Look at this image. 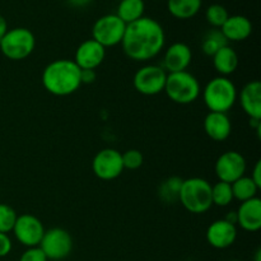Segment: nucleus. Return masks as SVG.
Instances as JSON below:
<instances>
[{"label": "nucleus", "mask_w": 261, "mask_h": 261, "mask_svg": "<svg viewBox=\"0 0 261 261\" xmlns=\"http://www.w3.org/2000/svg\"><path fill=\"white\" fill-rule=\"evenodd\" d=\"M168 12L177 19H190L195 17L201 8V0H168Z\"/></svg>", "instance_id": "obj_21"}, {"label": "nucleus", "mask_w": 261, "mask_h": 261, "mask_svg": "<svg viewBox=\"0 0 261 261\" xmlns=\"http://www.w3.org/2000/svg\"><path fill=\"white\" fill-rule=\"evenodd\" d=\"M66 2L69 3V5L74 8H84L91 4L92 0H66Z\"/></svg>", "instance_id": "obj_34"}, {"label": "nucleus", "mask_w": 261, "mask_h": 261, "mask_svg": "<svg viewBox=\"0 0 261 261\" xmlns=\"http://www.w3.org/2000/svg\"><path fill=\"white\" fill-rule=\"evenodd\" d=\"M14 236L23 246L36 247L40 245L42 240L45 228L37 217L32 214H23L17 217L14 227H13Z\"/></svg>", "instance_id": "obj_12"}, {"label": "nucleus", "mask_w": 261, "mask_h": 261, "mask_svg": "<svg viewBox=\"0 0 261 261\" xmlns=\"http://www.w3.org/2000/svg\"><path fill=\"white\" fill-rule=\"evenodd\" d=\"M36 46L35 35L24 27L8 30L4 37L0 40V50L9 60L19 61L28 58Z\"/></svg>", "instance_id": "obj_6"}, {"label": "nucleus", "mask_w": 261, "mask_h": 261, "mask_svg": "<svg viewBox=\"0 0 261 261\" xmlns=\"http://www.w3.org/2000/svg\"><path fill=\"white\" fill-rule=\"evenodd\" d=\"M182 178L177 176L166 178L158 188V196L161 200L166 204H176L180 198L181 185H182Z\"/></svg>", "instance_id": "obj_24"}, {"label": "nucleus", "mask_w": 261, "mask_h": 261, "mask_svg": "<svg viewBox=\"0 0 261 261\" xmlns=\"http://www.w3.org/2000/svg\"><path fill=\"white\" fill-rule=\"evenodd\" d=\"M236 239V226L227 222L226 219H218V221L213 222L206 229V241L214 249H227L234 244Z\"/></svg>", "instance_id": "obj_15"}, {"label": "nucleus", "mask_w": 261, "mask_h": 261, "mask_svg": "<svg viewBox=\"0 0 261 261\" xmlns=\"http://www.w3.org/2000/svg\"><path fill=\"white\" fill-rule=\"evenodd\" d=\"M240 102L250 119H261V84L259 81L247 83L240 94Z\"/></svg>", "instance_id": "obj_18"}, {"label": "nucleus", "mask_w": 261, "mask_h": 261, "mask_svg": "<svg viewBox=\"0 0 261 261\" xmlns=\"http://www.w3.org/2000/svg\"><path fill=\"white\" fill-rule=\"evenodd\" d=\"M232 194H233V199H237L241 203L250 200V199L256 198V194L259 191V186L251 180V177L247 176H242L239 180L231 184Z\"/></svg>", "instance_id": "obj_23"}, {"label": "nucleus", "mask_w": 261, "mask_h": 261, "mask_svg": "<svg viewBox=\"0 0 261 261\" xmlns=\"http://www.w3.org/2000/svg\"><path fill=\"white\" fill-rule=\"evenodd\" d=\"M17 217V213L12 206L7 204H0V233L8 234V232L13 231Z\"/></svg>", "instance_id": "obj_28"}, {"label": "nucleus", "mask_w": 261, "mask_h": 261, "mask_svg": "<svg viewBox=\"0 0 261 261\" xmlns=\"http://www.w3.org/2000/svg\"><path fill=\"white\" fill-rule=\"evenodd\" d=\"M233 200L231 184L219 181L212 186V203L217 206H227Z\"/></svg>", "instance_id": "obj_26"}, {"label": "nucleus", "mask_w": 261, "mask_h": 261, "mask_svg": "<svg viewBox=\"0 0 261 261\" xmlns=\"http://www.w3.org/2000/svg\"><path fill=\"white\" fill-rule=\"evenodd\" d=\"M8 32V23H7V19H5L4 17H3L2 14H0V40H2L3 37H4L5 33Z\"/></svg>", "instance_id": "obj_35"}, {"label": "nucleus", "mask_w": 261, "mask_h": 261, "mask_svg": "<svg viewBox=\"0 0 261 261\" xmlns=\"http://www.w3.org/2000/svg\"><path fill=\"white\" fill-rule=\"evenodd\" d=\"M260 250L256 252V257H255V261H260Z\"/></svg>", "instance_id": "obj_37"}, {"label": "nucleus", "mask_w": 261, "mask_h": 261, "mask_svg": "<svg viewBox=\"0 0 261 261\" xmlns=\"http://www.w3.org/2000/svg\"><path fill=\"white\" fill-rule=\"evenodd\" d=\"M237 224L247 232H256L261 227V200L259 198L244 201L237 211Z\"/></svg>", "instance_id": "obj_16"}, {"label": "nucleus", "mask_w": 261, "mask_h": 261, "mask_svg": "<svg viewBox=\"0 0 261 261\" xmlns=\"http://www.w3.org/2000/svg\"><path fill=\"white\" fill-rule=\"evenodd\" d=\"M216 175L219 181L232 184L246 172V161L241 153L236 150H227L218 157L216 162Z\"/></svg>", "instance_id": "obj_11"}, {"label": "nucleus", "mask_w": 261, "mask_h": 261, "mask_svg": "<svg viewBox=\"0 0 261 261\" xmlns=\"http://www.w3.org/2000/svg\"><path fill=\"white\" fill-rule=\"evenodd\" d=\"M144 0H121L119 2L116 15L125 24H129L144 17Z\"/></svg>", "instance_id": "obj_22"}, {"label": "nucleus", "mask_w": 261, "mask_h": 261, "mask_svg": "<svg viewBox=\"0 0 261 261\" xmlns=\"http://www.w3.org/2000/svg\"><path fill=\"white\" fill-rule=\"evenodd\" d=\"M203 99L211 112L227 114L237 101L236 86L227 76H216L204 88Z\"/></svg>", "instance_id": "obj_3"}, {"label": "nucleus", "mask_w": 261, "mask_h": 261, "mask_svg": "<svg viewBox=\"0 0 261 261\" xmlns=\"http://www.w3.org/2000/svg\"><path fill=\"white\" fill-rule=\"evenodd\" d=\"M228 17V12H227L226 8L221 4L209 5L208 9H206L205 12L206 22H208L213 28H219V30H221L222 25L226 23Z\"/></svg>", "instance_id": "obj_27"}, {"label": "nucleus", "mask_w": 261, "mask_h": 261, "mask_svg": "<svg viewBox=\"0 0 261 261\" xmlns=\"http://www.w3.org/2000/svg\"><path fill=\"white\" fill-rule=\"evenodd\" d=\"M204 132L214 142H224L232 132L228 115L223 112H209L204 119Z\"/></svg>", "instance_id": "obj_17"}, {"label": "nucleus", "mask_w": 261, "mask_h": 261, "mask_svg": "<svg viewBox=\"0 0 261 261\" xmlns=\"http://www.w3.org/2000/svg\"><path fill=\"white\" fill-rule=\"evenodd\" d=\"M117 2H121V0H117Z\"/></svg>", "instance_id": "obj_38"}, {"label": "nucleus", "mask_w": 261, "mask_h": 261, "mask_svg": "<svg viewBox=\"0 0 261 261\" xmlns=\"http://www.w3.org/2000/svg\"><path fill=\"white\" fill-rule=\"evenodd\" d=\"M42 84L46 91L54 96L65 97L73 94L82 86L81 69L74 60H55L43 69Z\"/></svg>", "instance_id": "obj_2"}, {"label": "nucleus", "mask_w": 261, "mask_h": 261, "mask_svg": "<svg viewBox=\"0 0 261 261\" xmlns=\"http://www.w3.org/2000/svg\"><path fill=\"white\" fill-rule=\"evenodd\" d=\"M191 59H193L191 48L184 42H175L166 50L162 68L167 74L185 71L190 65Z\"/></svg>", "instance_id": "obj_14"}, {"label": "nucleus", "mask_w": 261, "mask_h": 261, "mask_svg": "<svg viewBox=\"0 0 261 261\" xmlns=\"http://www.w3.org/2000/svg\"><path fill=\"white\" fill-rule=\"evenodd\" d=\"M12 251V241L7 233H0V257H5Z\"/></svg>", "instance_id": "obj_31"}, {"label": "nucleus", "mask_w": 261, "mask_h": 261, "mask_svg": "<svg viewBox=\"0 0 261 261\" xmlns=\"http://www.w3.org/2000/svg\"><path fill=\"white\" fill-rule=\"evenodd\" d=\"M97 78L96 70L92 69H81V83L82 84H92Z\"/></svg>", "instance_id": "obj_32"}, {"label": "nucleus", "mask_w": 261, "mask_h": 261, "mask_svg": "<svg viewBox=\"0 0 261 261\" xmlns=\"http://www.w3.org/2000/svg\"><path fill=\"white\" fill-rule=\"evenodd\" d=\"M224 219H226L227 222H229V223H232L236 226L237 224V212H229Z\"/></svg>", "instance_id": "obj_36"}, {"label": "nucleus", "mask_w": 261, "mask_h": 261, "mask_svg": "<svg viewBox=\"0 0 261 261\" xmlns=\"http://www.w3.org/2000/svg\"><path fill=\"white\" fill-rule=\"evenodd\" d=\"M38 247L47 260H64L73 250V239L64 228H51L45 231Z\"/></svg>", "instance_id": "obj_8"}, {"label": "nucleus", "mask_w": 261, "mask_h": 261, "mask_svg": "<svg viewBox=\"0 0 261 261\" xmlns=\"http://www.w3.org/2000/svg\"><path fill=\"white\" fill-rule=\"evenodd\" d=\"M227 45H228V41L224 37L222 31L219 28H213L204 35L203 41H201V50L205 55L213 56L217 51Z\"/></svg>", "instance_id": "obj_25"}, {"label": "nucleus", "mask_w": 261, "mask_h": 261, "mask_svg": "<svg viewBox=\"0 0 261 261\" xmlns=\"http://www.w3.org/2000/svg\"><path fill=\"white\" fill-rule=\"evenodd\" d=\"M167 73L160 65H145L135 73L134 88L144 96H155L165 91Z\"/></svg>", "instance_id": "obj_9"}, {"label": "nucleus", "mask_w": 261, "mask_h": 261, "mask_svg": "<svg viewBox=\"0 0 261 261\" xmlns=\"http://www.w3.org/2000/svg\"><path fill=\"white\" fill-rule=\"evenodd\" d=\"M171 101L178 105L193 103L200 96L199 81L189 71L167 74L165 91Z\"/></svg>", "instance_id": "obj_5"}, {"label": "nucleus", "mask_w": 261, "mask_h": 261, "mask_svg": "<svg viewBox=\"0 0 261 261\" xmlns=\"http://www.w3.org/2000/svg\"><path fill=\"white\" fill-rule=\"evenodd\" d=\"M19 261H47V257L38 246L28 247L20 256Z\"/></svg>", "instance_id": "obj_30"}, {"label": "nucleus", "mask_w": 261, "mask_h": 261, "mask_svg": "<svg viewBox=\"0 0 261 261\" xmlns=\"http://www.w3.org/2000/svg\"><path fill=\"white\" fill-rule=\"evenodd\" d=\"M121 155L124 168H127V170H138V168L142 167L143 162H144L142 152H139L138 149H129L122 153Z\"/></svg>", "instance_id": "obj_29"}, {"label": "nucleus", "mask_w": 261, "mask_h": 261, "mask_svg": "<svg viewBox=\"0 0 261 261\" xmlns=\"http://www.w3.org/2000/svg\"><path fill=\"white\" fill-rule=\"evenodd\" d=\"M251 180L254 181L259 188H261V162L260 161H257L256 165H255L254 171H252Z\"/></svg>", "instance_id": "obj_33"}, {"label": "nucleus", "mask_w": 261, "mask_h": 261, "mask_svg": "<svg viewBox=\"0 0 261 261\" xmlns=\"http://www.w3.org/2000/svg\"><path fill=\"white\" fill-rule=\"evenodd\" d=\"M126 24L116 14H106L98 18L92 28V38L99 45L112 47L121 43Z\"/></svg>", "instance_id": "obj_7"}, {"label": "nucleus", "mask_w": 261, "mask_h": 261, "mask_svg": "<svg viewBox=\"0 0 261 261\" xmlns=\"http://www.w3.org/2000/svg\"><path fill=\"white\" fill-rule=\"evenodd\" d=\"M92 170L98 178L105 181L115 180L122 173L124 163L122 155L119 150L106 148L97 153L92 162Z\"/></svg>", "instance_id": "obj_10"}, {"label": "nucleus", "mask_w": 261, "mask_h": 261, "mask_svg": "<svg viewBox=\"0 0 261 261\" xmlns=\"http://www.w3.org/2000/svg\"><path fill=\"white\" fill-rule=\"evenodd\" d=\"M178 201L193 214H203L212 208V185L201 177L182 181Z\"/></svg>", "instance_id": "obj_4"}, {"label": "nucleus", "mask_w": 261, "mask_h": 261, "mask_svg": "<svg viewBox=\"0 0 261 261\" xmlns=\"http://www.w3.org/2000/svg\"><path fill=\"white\" fill-rule=\"evenodd\" d=\"M165 30L160 22L142 17L126 24L121 46L125 55L134 61H148L155 58L165 47Z\"/></svg>", "instance_id": "obj_1"}, {"label": "nucleus", "mask_w": 261, "mask_h": 261, "mask_svg": "<svg viewBox=\"0 0 261 261\" xmlns=\"http://www.w3.org/2000/svg\"><path fill=\"white\" fill-rule=\"evenodd\" d=\"M106 48L98 42L91 38L78 46L74 56V63L79 66V69H92L96 70L105 60Z\"/></svg>", "instance_id": "obj_13"}, {"label": "nucleus", "mask_w": 261, "mask_h": 261, "mask_svg": "<svg viewBox=\"0 0 261 261\" xmlns=\"http://www.w3.org/2000/svg\"><path fill=\"white\" fill-rule=\"evenodd\" d=\"M213 65L221 76L234 73L239 66V56L231 46H224L213 55Z\"/></svg>", "instance_id": "obj_20"}, {"label": "nucleus", "mask_w": 261, "mask_h": 261, "mask_svg": "<svg viewBox=\"0 0 261 261\" xmlns=\"http://www.w3.org/2000/svg\"><path fill=\"white\" fill-rule=\"evenodd\" d=\"M221 31L227 41L240 42V41H245L250 37L252 32V23L245 15H229L226 23L221 27Z\"/></svg>", "instance_id": "obj_19"}]
</instances>
